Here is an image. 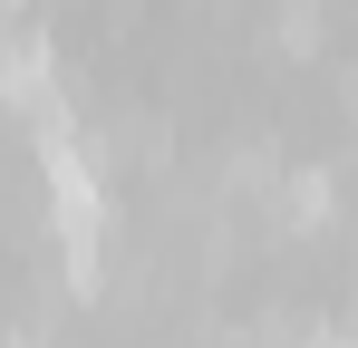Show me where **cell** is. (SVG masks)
<instances>
[{"mask_svg":"<svg viewBox=\"0 0 358 348\" xmlns=\"http://www.w3.org/2000/svg\"><path fill=\"white\" fill-rule=\"evenodd\" d=\"M39 126V165H49V223H59V252H68V281L87 290L97 281V252H107V184H97V155L78 145L68 107L29 116Z\"/></svg>","mask_w":358,"mask_h":348,"instance_id":"cell-1","label":"cell"},{"mask_svg":"<svg viewBox=\"0 0 358 348\" xmlns=\"http://www.w3.org/2000/svg\"><path fill=\"white\" fill-rule=\"evenodd\" d=\"M281 223H291V232H320V223H329V174H320V165H300L291 184H281Z\"/></svg>","mask_w":358,"mask_h":348,"instance_id":"cell-3","label":"cell"},{"mask_svg":"<svg viewBox=\"0 0 358 348\" xmlns=\"http://www.w3.org/2000/svg\"><path fill=\"white\" fill-rule=\"evenodd\" d=\"M349 107H358V68H349Z\"/></svg>","mask_w":358,"mask_h":348,"instance_id":"cell-4","label":"cell"},{"mask_svg":"<svg viewBox=\"0 0 358 348\" xmlns=\"http://www.w3.org/2000/svg\"><path fill=\"white\" fill-rule=\"evenodd\" d=\"M10 348H29V339H10Z\"/></svg>","mask_w":358,"mask_h":348,"instance_id":"cell-5","label":"cell"},{"mask_svg":"<svg viewBox=\"0 0 358 348\" xmlns=\"http://www.w3.org/2000/svg\"><path fill=\"white\" fill-rule=\"evenodd\" d=\"M0 97L20 116H49L59 107V49L49 39H0Z\"/></svg>","mask_w":358,"mask_h":348,"instance_id":"cell-2","label":"cell"}]
</instances>
